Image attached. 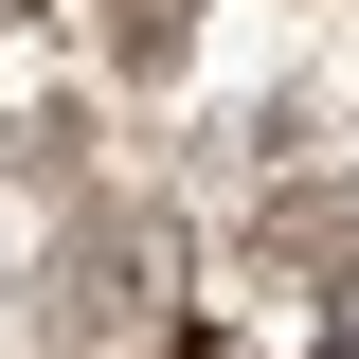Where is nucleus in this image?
I'll use <instances>...</instances> for the list:
<instances>
[{"label":"nucleus","instance_id":"1","mask_svg":"<svg viewBox=\"0 0 359 359\" xmlns=\"http://www.w3.org/2000/svg\"><path fill=\"white\" fill-rule=\"evenodd\" d=\"M180 36H198V0H108V54L126 72H180Z\"/></svg>","mask_w":359,"mask_h":359},{"label":"nucleus","instance_id":"2","mask_svg":"<svg viewBox=\"0 0 359 359\" xmlns=\"http://www.w3.org/2000/svg\"><path fill=\"white\" fill-rule=\"evenodd\" d=\"M341 359H359V306H341Z\"/></svg>","mask_w":359,"mask_h":359}]
</instances>
